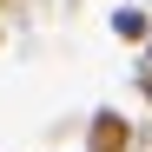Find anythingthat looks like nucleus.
<instances>
[{"instance_id": "4", "label": "nucleus", "mask_w": 152, "mask_h": 152, "mask_svg": "<svg viewBox=\"0 0 152 152\" xmlns=\"http://www.w3.org/2000/svg\"><path fill=\"white\" fill-rule=\"evenodd\" d=\"M139 46H145V73H152V33H145V40H139Z\"/></svg>"}, {"instance_id": "1", "label": "nucleus", "mask_w": 152, "mask_h": 152, "mask_svg": "<svg viewBox=\"0 0 152 152\" xmlns=\"http://www.w3.org/2000/svg\"><path fill=\"white\" fill-rule=\"evenodd\" d=\"M86 152H132V126H126V113L99 106L86 119Z\"/></svg>"}, {"instance_id": "2", "label": "nucleus", "mask_w": 152, "mask_h": 152, "mask_svg": "<svg viewBox=\"0 0 152 152\" xmlns=\"http://www.w3.org/2000/svg\"><path fill=\"white\" fill-rule=\"evenodd\" d=\"M113 33H119V40H132V46H139V40L152 33V13L139 7V0H132V7H113Z\"/></svg>"}, {"instance_id": "3", "label": "nucleus", "mask_w": 152, "mask_h": 152, "mask_svg": "<svg viewBox=\"0 0 152 152\" xmlns=\"http://www.w3.org/2000/svg\"><path fill=\"white\" fill-rule=\"evenodd\" d=\"M139 99H145V106H152V73H139Z\"/></svg>"}, {"instance_id": "5", "label": "nucleus", "mask_w": 152, "mask_h": 152, "mask_svg": "<svg viewBox=\"0 0 152 152\" xmlns=\"http://www.w3.org/2000/svg\"><path fill=\"white\" fill-rule=\"evenodd\" d=\"M0 7H7V0H0Z\"/></svg>"}]
</instances>
